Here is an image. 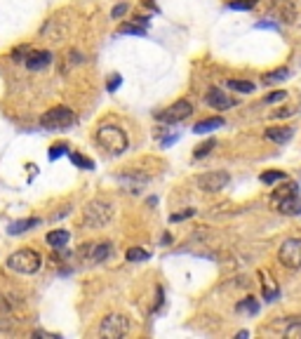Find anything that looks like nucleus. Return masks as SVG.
<instances>
[{"mask_svg":"<svg viewBox=\"0 0 301 339\" xmlns=\"http://www.w3.org/2000/svg\"><path fill=\"white\" fill-rule=\"evenodd\" d=\"M271 203L275 205V210H278L280 215H287V217H296V215H301L299 186H296L294 182H287V179H285L283 186L273 191Z\"/></svg>","mask_w":301,"mask_h":339,"instance_id":"f257e3e1","label":"nucleus"},{"mask_svg":"<svg viewBox=\"0 0 301 339\" xmlns=\"http://www.w3.org/2000/svg\"><path fill=\"white\" fill-rule=\"evenodd\" d=\"M97 144L104 151H108L111 156H120L123 151H127V132L118 125H101L97 130Z\"/></svg>","mask_w":301,"mask_h":339,"instance_id":"f03ea898","label":"nucleus"},{"mask_svg":"<svg viewBox=\"0 0 301 339\" xmlns=\"http://www.w3.org/2000/svg\"><path fill=\"white\" fill-rule=\"evenodd\" d=\"M7 269L14 273H24V276H31V273H35L40 269V264H43V259H40V255L35 250H28V247H24V250H17L12 252L10 257H7Z\"/></svg>","mask_w":301,"mask_h":339,"instance_id":"7ed1b4c3","label":"nucleus"},{"mask_svg":"<svg viewBox=\"0 0 301 339\" xmlns=\"http://www.w3.org/2000/svg\"><path fill=\"white\" fill-rule=\"evenodd\" d=\"M111 219H113V205L106 203V200H92L85 207L83 224L87 228H104L111 224Z\"/></svg>","mask_w":301,"mask_h":339,"instance_id":"20e7f679","label":"nucleus"},{"mask_svg":"<svg viewBox=\"0 0 301 339\" xmlns=\"http://www.w3.org/2000/svg\"><path fill=\"white\" fill-rule=\"evenodd\" d=\"M76 122V113L68 109V106H54L47 113L40 116V125L45 130H66Z\"/></svg>","mask_w":301,"mask_h":339,"instance_id":"39448f33","label":"nucleus"},{"mask_svg":"<svg viewBox=\"0 0 301 339\" xmlns=\"http://www.w3.org/2000/svg\"><path fill=\"white\" fill-rule=\"evenodd\" d=\"M129 332V320L127 316H120V313H113V316L104 318L99 325V334L106 339H120Z\"/></svg>","mask_w":301,"mask_h":339,"instance_id":"423d86ee","label":"nucleus"},{"mask_svg":"<svg viewBox=\"0 0 301 339\" xmlns=\"http://www.w3.org/2000/svg\"><path fill=\"white\" fill-rule=\"evenodd\" d=\"M278 259H280V264H283V266L292 269V271L301 269V238L285 240V243L280 245Z\"/></svg>","mask_w":301,"mask_h":339,"instance_id":"0eeeda50","label":"nucleus"},{"mask_svg":"<svg viewBox=\"0 0 301 339\" xmlns=\"http://www.w3.org/2000/svg\"><path fill=\"white\" fill-rule=\"evenodd\" d=\"M229 182H231V174L217 170V172L200 174V177L195 179V186H198L200 191H205V193H217V191L226 189V186H229Z\"/></svg>","mask_w":301,"mask_h":339,"instance_id":"6e6552de","label":"nucleus"},{"mask_svg":"<svg viewBox=\"0 0 301 339\" xmlns=\"http://www.w3.org/2000/svg\"><path fill=\"white\" fill-rule=\"evenodd\" d=\"M191 113H193V106H191V101L179 99L177 104H172L170 109H165V111L156 113V118H158L160 122H181V120H186Z\"/></svg>","mask_w":301,"mask_h":339,"instance_id":"1a4fd4ad","label":"nucleus"},{"mask_svg":"<svg viewBox=\"0 0 301 339\" xmlns=\"http://www.w3.org/2000/svg\"><path fill=\"white\" fill-rule=\"evenodd\" d=\"M78 255L89 264H99L111 255V243H85L78 250Z\"/></svg>","mask_w":301,"mask_h":339,"instance_id":"9d476101","label":"nucleus"},{"mask_svg":"<svg viewBox=\"0 0 301 339\" xmlns=\"http://www.w3.org/2000/svg\"><path fill=\"white\" fill-rule=\"evenodd\" d=\"M205 99H207V104L212 106V109H217V111H226V109H233V106H235L233 97L226 95V92H223V90H219V87L210 90Z\"/></svg>","mask_w":301,"mask_h":339,"instance_id":"9b49d317","label":"nucleus"},{"mask_svg":"<svg viewBox=\"0 0 301 339\" xmlns=\"http://www.w3.org/2000/svg\"><path fill=\"white\" fill-rule=\"evenodd\" d=\"M52 64V52L40 50V52H28L26 57V66L31 71H40V68H47Z\"/></svg>","mask_w":301,"mask_h":339,"instance_id":"f8f14e48","label":"nucleus"},{"mask_svg":"<svg viewBox=\"0 0 301 339\" xmlns=\"http://www.w3.org/2000/svg\"><path fill=\"white\" fill-rule=\"evenodd\" d=\"M68 240H71V234H68L66 228H54L47 234V245L54 247V250H66Z\"/></svg>","mask_w":301,"mask_h":339,"instance_id":"ddd939ff","label":"nucleus"},{"mask_svg":"<svg viewBox=\"0 0 301 339\" xmlns=\"http://www.w3.org/2000/svg\"><path fill=\"white\" fill-rule=\"evenodd\" d=\"M292 137H294V130L292 128H271V130H266V139L275 141V144H287Z\"/></svg>","mask_w":301,"mask_h":339,"instance_id":"4468645a","label":"nucleus"},{"mask_svg":"<svg viewBox=\"0 0 301 339\" xmlns=\"http://www.w3.org/2000/svg\"><path fill=\"white\" fill-rule=\"evenodd\" d=\"M223 125V118L217 116V118H207V120H200V122H195V128L193 132L195 134H207V132H217L219 128Z\"/></svg>","mask_w":301,"mask_h":339,"instance_id":"2eb2a0df","label":"nucleus"},{"mask_svg":"<svg viewBox=\"0 0 301 339\" xmlns=\"http://www.w3.org/2000/svg\"><path fill=\"white\" fill-rule=\"evenodd\" d=\"M38 224H40L38 217L19 219V222H14V224H10V226H7V234H10V236H19V234H24V231H28V228H35Z\"/></svg>","mask_w":301,"mask_h":339,"instance_id":"dca6fc26","label":"nucleus"},{"mask_svg":"<svg viewBox=\"0 0 301 339\" xmlns=\"http://www.w3.org/2000/svg\"><path fill=\"white\" fill-rule=\"evenodd\" d=\"M278 17L283 19V22L292 24V22H294V17H296L294 5H290L287 0H278Z\"/></svg>","mask_w":301,"mask_h":339,"instance_id":"f3484780","label":"nucleus"},{"mask_svg":"<svg viewBox=\"0 0 301 339\" xmlns=\"http://www.w3.org/2000/svg\"><path fill=\"white\" fill-rule=\"evenodd\" d=\"M287 76H290V71H287V68H275V71H271V73H266V76H264V83H266V85L283 83V80H287Z\"/></svg>","mask_w":301,"mask_h":339,"instance_id":"a211bd4d","label":"nucleus"},{"mask_svg":"<svg viewBox=\"0 0 301 339\" xmlns=\"http://www.w3.org/2000/svg\"><path fill=\"white\" fill-rule=\"evenodd\" d=\"M238 311H245L250 316H254V313H259V301L254 297H247V299H242L238 304Z\"/></svg>","mask_w":301,"mask_h":339,"instance_id":"6ab92c4d","label":"nucleus"},{"mask_svg":"<svg viewBox=\"0 0 301 339\" xmlns=\"http://www.w3.org/2000/svg\"><path fill=\"white\" fill-rule=\"evenodd\" d=\"M125 257H127V261H146V259H150V252L141 250V247H129Z\"/></svg>","mask_w":301,"mask_h":339,"instance_id":"aec40b11","label":"nucleus"},{"mask_svg":"<svg viewBox=\"0 0 301 339\" xmlns=\"http://www.w3.org/2000/svg\"><path fill=\"white\" fill-rule=\"evenodd\" d=\"M285 179H287V174L280 172V170H268V172L261 174L264 184H275V182H285Z\"/></svg>","mask_w":301,"mask_h":339,"instance_id":"412c9836","label":"nucleus"},{"mask_svg":"<svg viewBox=\"0 0 301 339\" xmlns=\"http://www.w3.org/2000/svg\"><path fill=\"white\" fill-rule=\"evenodd\" d=\"M229 87L235 90V92H254V83H250V80H229Z\"/></svg>","mask_w":301,"mask_h":339,"instance_id":"4be33fe9","label":"nucleus"},{"mask_svg":"<svg viewBox=\"0 0 301 339\" xmlns=\"http://www.w3.org/2000/svg\"><path fill=\"white\" fill-rule=\"evenodd\" d=\"M118 33H132V35H144L146 33V26H134V24H120Z\"/></svg>","mask_w":301,"mask_h":339,"instance_id":"5701e85b","label":"nucleus"},{"mask_svg":"<svg viewBox=\"0 0 301 339\" xmlns=\"http://www.w3.org/2000/svg\"><path fill=\"white\" fill-rule=\"evenodd\" d=\"M68 156H71V163H73V165L83 167V170H92V167H95V163L89 160V158L80 156V153H68Z\"/></svg>","mask_w":301,"mask_h":339,"instance_id":"b1692460","label":"nucleus"},{"mask_svg":"<svg viewBox=\"0 0 301 339\" xmlns=\"http://www.w3.org/2000/svg\"><path fill=\"white\" fill-rule=\"evenodd\" d=\"M254 5H257V0H231V3H229L231 10H240V12L252 10Z\"/></svg>","mask_w":301,"mask_h":339,"instance_id":"393cba45","label":"nucleus"},{"mask_svg":"<svg viewBox=\"0 0 301 339\" xmlns=\"http://www.w3.org/2000/svg\"><path fill=\"white\" fill-rule=\"evenodd\" d=\"M214 146H217V141H214V139H207L205 144H200V146H198V149H195V153H193V156H195V158H205L207 153H210V151L214 149Z\"/></svg>","mask_w":301,"mask_h":339,"instance_id":"a878e982","label":"nucleus"},{"mask_svg":"<svg viewBox=\"0 0 301 339\" xmlns=\"http://www.w3.org/2000/svg\"><path fill=\"white\" fill-rule=\"evenodd\" d=\"M66 153H68V146L66 144H54L50 149V160H57V158L66 156Z\"/></svg>","mask_w":301,"mask_h":339,"instance_id":"bb28decb","label":"nucleus"},{"mask_svg":"<svg viewBox=\"0 0 301 339\" xmlns=\"http://www.w3.org/2000/svg\"><path fill=\"white\" fill-rule=\"evenodd\" d=\"M285 337H287V339H301V323L299 320L292 323L290 328L285 330Z\"/></svg>","mask_w":301,"mask_h":339,"instance_id":"cd10ccee","label":"nucleus"},{"mask_svg":"<svg viewBox=\"0 0 301 339\" xmlns=\"http://www.w3.org/2000/svg\"><path fill=\"white\" fill-rule=\"evenodd\" d=\"M127 10H129V5H127V3H120V5H116V7H113L111 17H113V19H120V17H125V14H127Z\"/></svg>","mask_w":301,"mask_h":339,"instance_id":"c85d7f7f","label":"nucleus"},{"mask_svg":"<svg viewBox=\"0 0 301 339\" xmlns=\"http://www.w3.org/2000/svg\"><path fill=\"white\" fill-rule=\"evenodd\" d=\"M285 97H287V92H285V90H275V92H271V95L266 97V101H268V104H275V101H283Z\"/></svg>","mask_w":301,"mask_h":339,"instance_id":"c756f323","label":"nucleus"},{"mask_svg":"<svg viewBox=\"0 0 301 339\" xmlns=\"http://www.w3.org/2000/svg\"><path fill=\"white\" fill-rule=\"evenodd\" d=\"M120 83H123V76H118V73H113L111 80H108V92H116L118 87H120Z\"/></svg>","mask_w":301,"mask_h":339,"instance_id":"7c9ffc66","label":"nucleus"},{"mask_svg":"<svg viewBox=\"0 0 301 339\" xmlns=\"http://www.w3.org/2000/svg\"><path fill=\"white\" fill-rule=\"evenodd\" d=\"M191 215H193V210H186V212H177V215H172V217H170V222H181V219L191 217Z\"/></svg>","mask_w":301,"mask_h":339,"instance_id":"2f4dec72","label":"nucleus"},{"mask_svg":"<svg viewBox=\"0 0 301 339\" xmlns=\"http://www.w3.org/2000/svg\"><path fill=\"white\" fill-rule=\"evenodd\" d=\"M24 52H28V47H26V45H24V47H17V50H14V52H12V59H14V61H22L24 59Z\"/></svg>","mask_w":301,"mask_h":339,"instance_id":"473e14b6","label":"nucleus"},{"mask_svg":"<svg viewBox=\"0 0 301 339\" xmlns=\"http://www.w3.org/2000/svg\"><path fill=\"white\" fill-rule=\"evenodd\" d=\"M254 28H273V31H278V24L275 22H257Z\"/></svg>","mask_w":301,"mask_h":339,"instance_id":"72a5a7b5","label":"nucleus"},{"mask_svg":"<svg viewBox=\"0 0 301 339\" xmlns=\"http://www.w3.org/2000/svg\"><path fill=\"white\" fill-rule=\"evenodd\" d=\"M287 116H292V111H287V109H283V111H275V113H273V118H287Z\"/></svg>","mask_w":301,"mask_h":339,"instance_id":"f704fd0d","label":"nucleus"}]
</instances>
